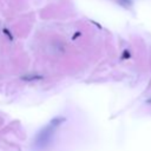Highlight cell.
Returning a JSON list of instances; mask_svg holds the SVG:
<instances>
[{"label":"cell","instance_id":"obj_1","mask_svg":"<svg viewBox=\"0 0 151 151\" xmlns=\"http://www.w3.org/2000/svg\"><path fill=\"white\" fill-rule=\"evenodd\" d=\"M65 119L63 117H55L53 118L50 124L47 126H45L40 132L39 134L35 137V140H34V149L38 150V151H42L45 150L52 142L53 139V136H54V132L57 131V129L59 127V125L64 122Z\"/></svg>","mask_w":151,"mask_h":151}]
</instances>
